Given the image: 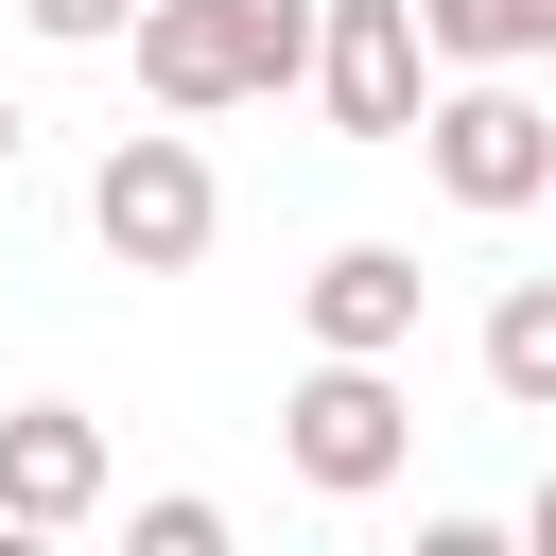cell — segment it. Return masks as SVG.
<instances>
[{
    "label": "cell",
    "instance_id": "obj_1",
    "mask_svg": "<svg viewBox=\"0 0 556 556\" xmlns=\"http://www.w3.org/2000/svg\"><path fill=\"white\" fill-rule=\"evenodd\" d=\"M313 17L330 0H139V104L156 122H226L313 87Z\"/></svg>",
    "mask_w": 556,
    "mask_h": 556
},
{
    "label": "cell",
    "instance_id": "obj_2",
    "mask_svg": "<svg viewBox=\"0 0 556 556\" xmlns=\"http://www.w3.org/2000/svg\"><path fill=\"white\" fill-rule=\"evenodd\" d=\"M417 156H434V191H452V208H486V226H504V208H539V191H556V104H539L521 70H452V87L417 104Z\"/></svg>",
    "mask_w": 556,
    "mask_h": 556
},
{
    "label": "cell",
    "instance_id": "obj_3",
    "mask_svg": "<svg viewBox=\"0 0 556 556\" xmlns=\"http://www.w3.org/2000/svg\"><path fill=\"white\" fill-rule=\"evenodd\" d=\"M87 226H104V261H122V278H191V261L226 243V191H208V156H191V139H104Z\"/></svg>",
    "mask_w": 556,
    "mask_h": 556
},
{
    "label": "cell",
    "instance_id": "obj_4",
    "mask_svg": "<svg viewBox=\"0 0 556 556\" xmlns=\"http://www.w3.org/2000/svg\"><path fill=\"white\" fill-rule=\"evenodd\" d=\"M400 452H417V400H400V365H313V382L278 400V469H295V486H330V504L400 486Z\"/></svg>",
    "mask_w": 556,
    "mask_h": 556
},
{
    "label": "cell",
    "instance_id": "obj_5",
    "mask_svg": "<svg viewBox=\"0 0 556 556\" xmlns=\"http://www.w3.org/2000/svg\"><path fill=\"white\" fill-rule=\"evenodd\" d=\"M313 104H330L348 139H417V104H434L417 0H330V17H313Z\"/></svg>",
    "mask_w": 556,
    "mask_h": 556
},
{
    "label": "cell",
    "instance_id": "obj_6",
    "mask_svg": "<svg viewBox=\"0 0 556 556\" xmlns=\"http://www.w3.org/2000/svg\"><path fill=\"white\" fill-rule=\"evenodd\" d=\"M295 313H313V365H400L417 348V243H330L295 278Z\"/></svg>",
    "mask_w": 556,
    "mask_h": 556
},
{
    "label": "cell",
    "instance_id": "obj_7",
    "mask_svg": "<svg viewBox=\"0 0 556 556\" xmlns=\"http://www.w3.org/2000/svg\"><path fill=\"white\" fill-rule=\"evenodd\" d=\"M87 504H104V417H87V400H17V417H0V521L70 539Z\"/></svg>",
    "mask_w": 556,
    "mask_h": 556
},
{
    "label": "cell",
    "instance_id": "obj_8",
    "mask_svg": "<svg viewBox=\"0 0 556 556\" xmlns=\"http://www.w3.org/2000/svg\"><path fill=\"white\" fill-rule=\"evenodd\" d=\"M417 52L434 70H539L556 52V0H417Z\"/></svg>",
    "mask_w": 556,
    "mask_h": 556
},
{
    "label": "cell",
    "instance_id": "obj_9",
    "mask_svg": "<svg viewBox=\"0 0 556 556\" xmlns=\"http://www.w3.org/2000/svg\"><path fill=\"white\" fill-rule=\"evenodd\" d=\"M486 382H504L521 417H556V278H504V295H486Z\"/></svg>",
    "mask_w": 556,
    "mask_h": 556
},
{
    "label": "cell",
    "instance_id": "obj_10",
    "mask_svg": "<svg viewBox=\"0 0 556 556\" xmlns=\"http://www.w3.org/2000/svg\"><path fill=\"white\" fill-rule=\"evenodd\" d=\"M122 556H226V504H208V486H156V504L122 521Z\"/></svg>",
    "mask_w": 556,
    "mask_h": 556
},
{
    "label": "cell",
    "instance_id": "obj_11",
    "mask_svg": "<svg viewBox=\"0 0 556 556\" xmlns=\"http://www.w3.org/2000/svg\"><path fill=\"white\" fill-rule=\"evenodd\" d=\"M17 17H35L52 52H122V35H139V0H17Z\"/></svg>",
    "mask_w": 556,
    "mask_h": 556
},
{
    "label": "cell",
    "instance_id": "obj_12",
    "mask_svg": "<svg viewBox=\"0 0 556 556\" xmlns=\"http://www.w3.org/2000/svg\"><path fill=\"white\" fill-rule=\"evenodd\" d=\"M400 556H521V521H417Z\"/></svg>",
    "mask_w": 556,
    "mask_h": 556
},
{
    "label": "cell",
    "instance_id": "obj_13",
    "mask_svg": "<svg viewBox=\"0 0 556 556\" xmlns=\"http://www.w3.org/2000/svg\"><path fill=\"white\" fill-rule=\"evenodd\" d=\"M521 556H556V469H539V504H521Z\"/></svg>",
    "mask_w": 556,
    "mask_h": 556
},
{
    "label": "cell",
    "instance_id": "obj_14",
    "mask_svg": "<svg viewBox=\"0 0 556 556\" xmlns=\"http://www.w3.org/2000/svg\"><path fill=\"white\" fill-rule=\"evenodd\" d=\"M17 139H35V122H17V87H0V174H17Z\"/></svg>",
    "mask_w": 556,
    "mask_h": 556
},
{
    "label": "cell",
    "instance_id": "obj_15",
    "mask_svg": "<svg viewBox=\"0 0 556 556\" xmlns=\"http://www.w3.org/2000/svg\"><path fill=\"white\" fill-rule=\"evenodd\" d=\"M0 556H52V539H35V521H0Z\"/></svg>",
    "mask_w": 556,
    "mask_h": 556
}]
</instances>
